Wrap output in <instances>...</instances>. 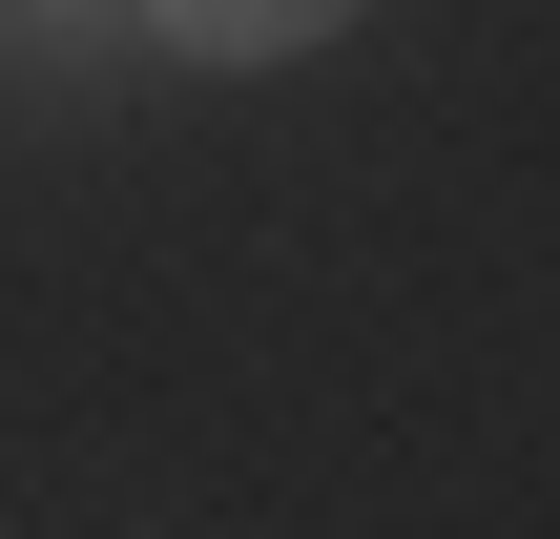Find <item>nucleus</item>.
Returning a JSON list of instances; mask_svg holds the SVG:
<instances>
[{
    "mask_svg": "<svg viewBox=\"0 0 560 539\" xmlns=\"http://www.w3.org/2000/svg\"><path fill=\"white\" fill-rule=\"evenodd\" d=\"M83 21H104V0H0V42H21V62H62Z\"/></svg>",
    "mask_w": 560,
    "mask_h": 539,
    "instance_id": "f03ea898",
    "label": "nucleus"
},
{
    "mask_svg": "<svg viewBox=\"0 0 560 539\" xmlns=\"http://www.w3.org/2000/svg\"><path fill=\"white\" fill-rule=\"evenodd\" d=\"M145 21H166L187 62H291V42H332L353 0H145Z\"/></svg>",
    "mask_w": 560,
    "mask_h": 539,
    "instance_id": "f257e3e1",
    "label": "nucleus"
}]
</instances>
